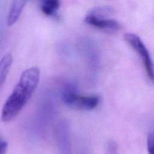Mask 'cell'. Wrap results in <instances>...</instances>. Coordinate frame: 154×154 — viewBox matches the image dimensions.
I'll list each match as a JSON object with an SVG mask.
<instances>
[{"instance_id":"6da1fadb","label":"cell","mask_w":154,"mask_h":154,"mask_svg":"<svg viewBox=\"0 0 154 154\" xmlns=\"http://www.w3.org/2000/svg\"><path fill=\"white\" fill-rule=\"evenodd\" d=\"M40 70L37 67L29 68L22 72L3 106L1 112L3 122H10L19 114L35 91L40 79Z\"/></svg>"},{"instance_id":"7a4b0ae2","label":"cell","mask_w":154,"mask_h":154,"mask_svg":"<svg viewBox=\"0 0 154 154\" xmlns=\"http://www.w3.org/2000/svg\"><path fill=\"white\" fill-rule=\"evenodd\" d=\"M61 97L63 102L67 106L85 110L96 108L100 102L97 95H80L76 91L72 84H67L64 88Z\"/></svg>"},{"instance_id":"3957f363","label":"cell","mask_w":154,"mask_h":154,"mask_svg":"<svg viewBox=\"0 0 154 154\" xmlns=\"http://www.w3.org/2000/svg\"><path fill=\"white\" fill-rule=\"evenodd\" d=\"M112 9L109 7L95 8L89 11L85 21L89 25L100 29L116 31L120 28V23L116 20L107 18L108 14L112 13Z\"/></svg>"},{"instance_id":"277c9868","label":"cell","mask_w":154,"mask_h":154,"mask_svg":"<svg viewBox=\"0 0 154 154\" xmlns=\"http://www.w3.org/2000/svg\"><path fill=\"white\" fill-rule=\"evenodd\" d=\"M124 38L140 57L147 76L149 81L154 84V64L146 46L140 38L134 33L125 34Z\"/></svg>"},{"instance_id":"5b68a950","label":"cell","mask_w":154,"mask_h":154,"mask_svg":"<svg viewBox=\"0 0 154 154\" xmlns=\"http://www.w3.org/2000/svg\"><path fill=\"white\" fill-rule=\"evenodd\" d=\"M55 138L59 154H71L70 126L66 120H62L58 124L55 131Z\"/></svg>"},{"instance_id":"8992f818","label":"cell","mask_w":154,"mask_h":154,"mask_svg":"<svg viewBox=\"0 0 154 154\" xmlns=\"http://www.w3.org/2000/svg\"><path fill=\"white\" fill-rule=\"evenodd\" d=\"M79 46L89 64L93 67L97 66L99 62V55L94 43L88 38H82L79 41Z\"/></svg>"},{"instance_id":"52a82bcc","label":"cell","mask_w":154,"mask_h":154,"mask_svg":"<svg viewBox=\"0 0 154 154\" xmlns=\"http://www.w3.org/2000/svg\"><path fill=\"white\" fill-rule=\"evenodd\" d=\"M28 0H13L7 18V24L11 26L15 23L20 17Z\"/></svg>"},{"instance_id":"ba28073f","label":"cell","mask_w":154,"mask_h":154,"mask_svg":"<svg viewBox=\"0 0 154 154\" xmlns=\"http://www.w3.org/2000/svg\"><path fill=\"white\" fill-rule=\"evenodd\" d=\"M13 63V57L8 53L3 56L0 63V85L2 87Z\"/></svg>"},{"instance_id":"9c48e42d","label":"cell","mask_w":154,"mask_h":154,"mask_svg":"<svg viewBox=\"0 0 154 154\" xmlns=\"http://www.w3.org/2000/svg\"><path fill=\"white\" fill-rule=\"evenodd\" d=\"M60 5V0H41L40 9L46 16L54 15Z\"/></svg>"},{"instance_id":"30bf717a","label":"cell","mask_w":154,"mask_h":154,"mask_svg":"<svg viewBox=\"0 0 154 154\" xmlns=\"http://www.w3.org/2000/svg\"><path fill=\"white\" fill-rule=\"evenodd\" d=\"M147 146L149 154H154V132L148 135Z\"/></svg>"},{"instance_id":"8fae6325","label":"cell","mask_w":154,"mask_h":154,"mask_svg":"<svg viewBox=\"0 0 154 154\" xmlns=\"http://www.w3.org/2000/svg\"><path fill=\"white\" fill-rule=\"evenodd\" d=\"M106 151L108 154H117L118 151V146L114 141H110L107 143Z\"/></svg>"},{"instance_id":"7c38bea8","label":"cell","mask_w":154,"mask_h":154,"mask_svg":"<svg viewBox=\"0 0 154 154\" xmlns=\"http://www.w3.org/2000/svg\"><path fill=\"white\" fill-rule=\"evenodd\" d=\"M8 149V143L5 140H1V152L0 154H5Z\"/></svg>"},{"instance_id":"4fadbf2b","label":"cell","mask_w":154,"mask_h":154,"mask_svg":"<svg viewBox=\"0 0 154 154\" xmlns=\"http://www.w3.org/2000/svg\"><path fill=\"white\" fill-rule=\"evenodd\" d=\"M80 154H87V153L85 152H82Z\"/></svg>"}]
</instances>
